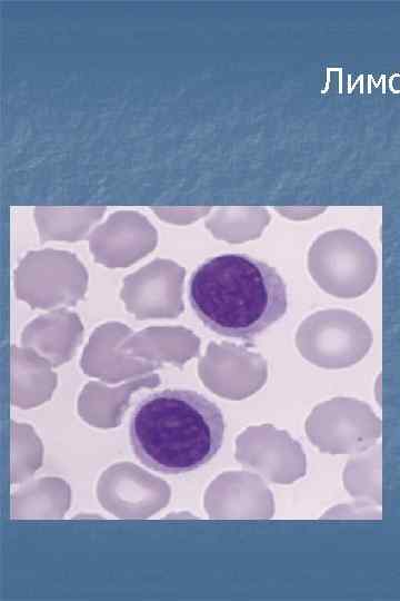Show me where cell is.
I'll return each mask as SVG.
<instances>
[{"label": "cell", "instance_id": "1", "mask_svg": "<svg viewBox=\"0 0 400 601\" xmlns=\"http://www.w3.org/2000/svg\"><path fill=\"white\" fill-rule=\"evenodd\" d=\"M189 303L210 331L253 341L287 313V286L276 268L243 254L209 258L191 275Z\"/></svg>", "mask_w": 400, "mask_h": 601}, {"label": "cell", "instance_id": "2", "mask_svg": "<svg viewBox=\"0 0 400 601\" xmlns=\"http://www.w3.org/2000/svg\"><path fill=\"white\" fill-rule=\"evenodd\" d=\"M224 418L216 403L183 388L143 397L129 423L131 449L147 467L163 474L194 471L211 461L224 440Z\"/></svg>", "mask_w": 400, "mask_h": 601}]
</instances>
